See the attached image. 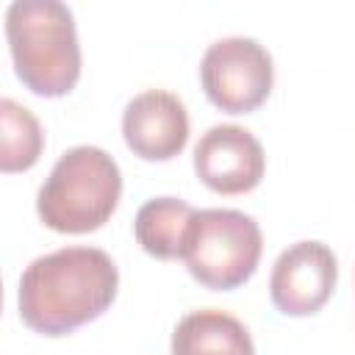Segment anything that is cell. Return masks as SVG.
Masks as SVG:
<instances>
[{
	"mask_svg": "<svg viewBox=\"0 0 355 355\" xmlns=\"http://www.w3.org/2000/svg\"><path fill=\"white\" fill-rule=\"evenodd\" d=\"M119 272L100 247H64L33 258L19 277V316L42 336H67L116 297Z\"/></svg>",
	"mask_w": 355,
	"mask_h": 355,
	"instance_id": "1",
	"label": "cell"
},
{
	"mask_svg": "<svg viewBox=\"0 0 355 355\" xmlns=\"http://www.w3.org/2000/svg\"><path fill=\"white\" fill-rule=\"evenodd\" d=\"M14 72L39 97H61L80 78V44L72 11L58 0H14L6 8Z\"/></svg>",
	"mask_w": 355,
	"mask_h": 355,
	"instance_id": "2",
	"label": "cell"
},
{
	"mask_svg": "<svg viewBox=\"0 0 355 355\" xmlns=\"http://www.w3.org/2000/svg\"><path fill=\"white\" fill-rule=\"evenodd\" d=\"M122 172L116 161L92 144L69 147L36 194L39 219L55 233H92L119 205Z\"/></svg>",
	"mask_w": 355,
	"mask_h": 355,
	"instance_id": "3",
	"label": "cell"
},
{
	"mask_svg": "<svg viewBox=\"0 0 355 355\" xmlns=\"http://www.w3.org/2000/svg\"><path fill=\"white\" fill-rule=\"evenodd\" d=\"M261 250L263 236L250 214L202 208L191 219L183 261L200 286L211 291H233L255 275Z\"/></svg>",
	"mask_w": 355,
	"mask_h": 355,
	"instance_id": "4",
	"label": "cell"
},
{
	"mask_svg": "<svg viewBox=\"0 0 355 355\" xmlns=\"http://www.w3.org/2000/svg\"><path fill=\"white\" fill-rule=\"evenodd\" d=\"M200 83L205 97L227 114L255 111L272 92L275 67L263 44L250 36H227L202 53Z\"/></svg>",
	"mask_w": 355,
	"mask_h": 355,
	"instance_id": "5",
	"label": "cell"
},
{
	"mask_svg": "<svg viewBox=\"0 0 355 355\" xmlns=\"http://www.w3.org/2000/svg\"><path fill=\"white\" fill-rule=\"evenodd\" d=\"M338 263L324 241H297L286 247L269 275L272 305L286 316H311L333 294Z\"/></svg>",
	"mask_w": 355,
	"mask_h": 355,
	"instance_id": "6",
	"label": "cell"
},
{
	"mask_svg": "<svg viewBox=\"0 0 355 355\" xmlns=\"http://www.w3.org/2000/svg\"><path fill=\"white\" fill-rule=\"evenodd\" d=\"M266 169L261 141L239 125H214L194 144V172L216 194L252 191Z\"/></svg>",
	"mask_w": 355,
	"mask_h": 355,
	"instance_id": "7",
	"label": "cell"
},
{
	"mask_svg": "<svg viewBox=\"0 0 355 355\" xmlns=\"http://www.w3.org/2000/svg\"><path fill=\"white\" fill-rule=\"evenodd\" d=\"M122 136L133 155L144 161H169L189 141V114L178 94L147 89L136 94L122 114Z\"/></svg>",
	"mask_w": 355,
	"mask_h": 355,
	"instance_id": "8",
	"label": "cell"
},
{
	"mask_svg": "<svg viewBox=\"0 0 355 355\" xmlns=\"http://www.w3.org/2000/svg\"><path fill=\"white\" fill-rule=\"evenodd\" d=\"M172 355H255L250 330L219 308L186 313L172 333Z\"/></svg>",
	"mask_w": 355,
	"mask_h": 355,
	"instance_id": "9",
	"label": "cell"
},
{
	"mask_svg": "<svg viewBox=\"0 0 355 355\" xmlns=\"http://www.w3.org/2000/svg\"><path fill=\"white\" fill-rule=\"evenodd\" d=\"M194 214L197 211L186 200L153 197L136 214V222H133L136 241L153 258H161V261L183 258V247H186V236Z\"/></svg>",
	"mask_w": 355,
	"mask_h": 355,
	"instance_id": "10",
	"label": "cell"
},
{
	"mask_svg": "<svg viewBox=\"0 0 355 355\" xmlns=\"http://www.w3.org/2000/svg\"><path fill=\"white\" fill-rule=\"evenodd\" d=\"M44 150V133L31 108L11 97L0 100V169L25 172Z\"/></svg>",
	"mask_w": 355,
	"mask_h": 355,
	"instance_id": "11",
	"label": "cell"
}]
</instances>
